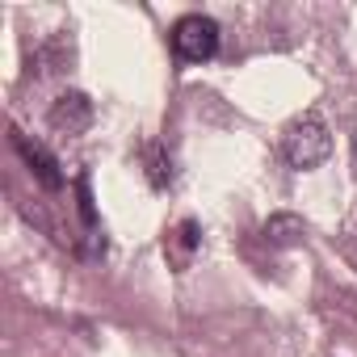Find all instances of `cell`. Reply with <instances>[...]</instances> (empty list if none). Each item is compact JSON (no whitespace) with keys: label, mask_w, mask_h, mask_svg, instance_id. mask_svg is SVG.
<instances>
[{"label":"cell","mask_w":357,"mask_h":357,"mask_svg":"<svg viewBox=\"0 0 357 357\" xmlns=\"http://www.w3.org/2000/svg\"><path fill=\"white\" fill-rule=\"evenodd\" d=\"M172 51L185 63H206L219 51V22L206 13H185L172 26Z\"/></svg>","instance_id":"cell-2"},{"label":"cell","mask_w":357,"mask_h":357,"mask_svg":"<svg viewBox=\"0 0 357 357\" xmlns=\"http://www.w3.org/2000/svg\"><path fill=\"white\" fill-rule=\"evenodd\" d=\"M47 122L59 130V135H84L93 126V101L84 93H63L51 101L47 109Z\"/></svg>","instance_id":"cell-3"},{"label":"cell","mask_w":357,"mask_h":357,"mask_svg":"<svg viewBox=\"0 0 357 357\" xmlns=\"http://www.w3.org/2000/svg\"><path fill=\"white\" fill-rule=\"evenodd\" d=\"M76 194H80V215L89 227H97V211H93V198H89V176H80L76 181Z\"/></svg>","instance_id":"cell-8"},{"label":"cell","mask_w":357,"mask_h":357,"mask_svg":"<svg viewBox=\"0 0 357 357\" xmlns=\"http://www.w3.org/2000/svg\"><path fill=\"white\" fill-rule=\"evenodd\" d=\"M282 155H286V164L298 168V172L319 168V164L332 155V130H328V122H324L315 109H307L303 118H294V122L286 126Z\"/></svg>","instance_id":"cell-1"},{"label":"cell","mask_w":357,"mask_h":357,"mask_svg":"<svg viewBox=\"0 0 357 357\" xmlns=\"http://www.w3.org/2000/svg\"><path fill=\"white\" fill-rule=\"evenodd\" d=\"M198 248H202V227H198V219H181V223L168 227V236H164V257H168V265H172L176 273H185V269L194 265Z\"/></svg>","instance_id":"cell-4"},{"label":"cell","mask_w":357,"mask_h":357,"mask_svg":"<svg viewBox=\"0 0 357 357\" xmlns=\"http://www.w3.org/2000/svg\"><path fill=\"white\" fill-rule=\"evenodd\" d=\"M147 181L155 185V190H168L172 185V160L164 155V147H147Z\"/></svg>","instance_id":"cell-7"},{"label":"cell","mask_w":357,"mask_h":357,"mask_svg":"<svg viewBox=\"0 0 357 357\" xmlns=\"http://www.w3.org/2000/svg\"><path fill=\"white\" fill-rule=\"evenodd\" d=\"M13 147L22 151V160L30 164V172L38 176V185L43 190H63V172H59V160L43 147V143H34L30 135H22L17 126H13Z\"/></svg>","instance_id":"cell-5"},{"label":"cell","mask_w":357,"mask_h":357,"mask_svg":"<svg viewBox=\"0 0 357 357\" xmlns=\"http://www.w3.org/2000/svg\"><path fill=\"white\" fill-rule=\"evenodd\" d=\"M261 236H265L269 248H294V244L307 240V223L298 215H269L265 227H261Z\"/></svg>","instance_id":"cell-6"}]
</instances>
